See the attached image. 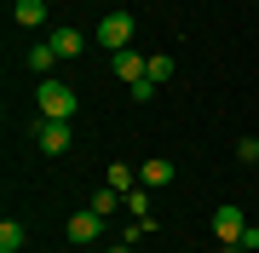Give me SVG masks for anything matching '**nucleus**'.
Masks as SVG:
<instances>
[{"label":"nucleus","mask_w":259,"mask_h":253,"mask_svg":"<svg viewBox=\"0 0 259 253\" xmlns=\"http://www.w3.org/2000/svg\"><path fill=\"white\" fill-rule=\"evenodd\" d=\"M35 110H40V121H69L81 110V98H75L69 81H40L35 86Z\"/></svg>","instance_id":"nucleus-1"},{"label":"nucleus","mask_w":259,"mask_h":253,"mask_svg":"<svg viewBox=\"0 0 259 253\" xmlns=\"http://www.w3.org/2000/svg\"><path fill=\"white\" fill-rule=\"evenodd\" d=\"M98 46L104 52H127L133 46V12H110V18L98 23Z\"/></svg>","instance_id":"nucleus-2"},{"label":"nucleus","mask_w":259,"mask_h":253,"mask_svg":"<svg viewBox=\"0 0 259 253\" xmlns=\"http://www.w3.org/2000/svg\"><path fill=\"white\" fill-rule=\"evenodd\" d=\"M35 144H40V156H64L75 144V132H69V121H40L35 127Z\"/></svg>","instance_id":"nucleus-3"},{"label":"nucleus","mask_w":259,"mask_h":253,"mask_svg":"<svg viewBox=\"0 0 259 253\" xmlns=\"http://www.w3.org/2000/svg\"><path fill=\"white\" fill-rule=\"evenodd\" d=\"M213 230H219V242H242V230H248V225H242V207L225 201L219 213H213Z\"/></svg>","instance_id":"nucleus-4"},{"label":"nucleus","mask_w":259,"mask_h":253,"mask_svg":"<svg viewBox=\"0 0 259 253\" xmlns=\"http://www.w3.org/2000/svg\"><path fill=\"white\" fill-rule=\"evenodd\" d=\"M98 230H104V213H93V207H87V213H75L69 219V242H98Z\"/></svg>","instance_id":"nucleus-5"},{"label":"nucleus","mask_w":259,"mask_h":253,"mask_svg":"<svg viewBox=\"0 0 259 253\" xmlns=\"http://www.w3.org/2000/svg\"><path fill=\"white\" fill-rule=\"evenodd\" d=\"M47 40H52L58 58H81L87 52V35H81V29H58V35H47Z\"/></svg>","instance_id":"nucleus-6"},{"label":"nucleus","mask_w":259,"mask_h":253,"mask_svg":"<svg viewBox=\"0 0 259 253\" xmlns=\"http://www.w3.org/2000/svg\"><path fill=\"white\" fill-rule=\"evenodd\" d=\"M139 178H144L150 190H161V184H173V161H167V156H150L144 167H139Z\"/></svg>","instance_id":"nucleus-7"},{"label":"nucleus","mask_w":259,"mask_h":253,"mask_svg":"<svg viewBox=\"0 0 259 253\" xmlns=\"http://www.w3.org/2000/svg\"><path fill=\"white\" fill-rule=\"evenodd\" d=\"M12 18H18L23 29H40V23H47V0H18V6H12Z\"/></svg>","instance_id":"nucleus-8"},{"label":"nucleus","mask_w":259,"mask_h":253,"mask_svg":"<svg viewBox=\"0 0 259 253\" xmlns=\"http://www.w3.org/2000/svg\"><path fill=\"white\" fill-rule=\"evenodd\" d=\"M144 64H150V58H139L133 46L115 52V75H121V81H144Z\"/></svg>","instance_id":"nucleus-9"},{"label":"nucleus","mask_w":259,"mask_h":253,"mask_svg":"<svg viewBox=\"0 0 259 253\" xmlns=\"http://www.w3.org/2000/svg\"><path fill=\"white\" fill-rule=\"evenodd\" d=\"M52 58H58V52H52V40H40V46H29V52H23V64L35 69V75H52Z\"/></svg>","instance_id":"nucleus-10"},{"label":"nucleus","mask_w":259,"mask_h":253,"mask_svg":"<svg viewBox=\"0 0 259 253\" xmlns=\"http://www.w3.org/2000/svg\"><path fill=\"white\" fill-rule=\"evenodd\" d=\"M18 247H23V225L6 219V225H0V253H18Z\"/></svg>","instance_id":"nucleus-11"},{"label":"nucleus","mask_w":259,"mask_h":253,"mask_svg":"<svg viewBox=\"0 0 259 253\" xmlns=\"http://www.w3.org/2000/svg\"><path fill=\"white\" fill-rule=\"evenodd\" d=\"M167 75H173V58H167V52H156V58H150V64H144V81H167Z\"/></svg>","instance_id":"nucleus-12"},{"label":"nucleus","mask_w":259,"mask_h":253,"mask_svg":"<svg viewBox=\"0 0 259 253\" xmlns=\"http://www.w3.org/2000/svg\"><path fill=\"white\" fill-rule=\"evenodd\" d=\"M133 178H139V167H110V173H104V184L127 196V190H133Z\"/></svg>","instance_id":"nucleus-13"},{"label":"nucleus","mask_w":259,"mask_h":253,"mask_svg":"<svg viewBox=\"0 0 259 253\" xmlns=\"http://www.w3.org/2000/svg\"><path fill=\"white\" fill-rule=\"evenodd\" d=\"M121 201H127V196H121V190H110V184H104L98 196H93V213H104V219H110V213H115Z\"/></svg>","instance_id":"nucleus-14"},{"label":"nucleus","mask_w":259,"mask_h":253,"mask_svg":"<svg viewBox=\"0 0 259 253\" xmlns=\"http://www.w3.org/2000/svg\"><path fill=\"white\" fill-rule=\"evenodd\" d=\"M127 213H139L144 225H156V219H150V196H144V190H127Z\"/></svg>","instance_id":"nucleus-15"},{"label":"nucleus","mask_w":259,"mask_h":253,"mask_svg":"<svg viewBox=\"0 0 259 253\" xmlns=\"http://www.w3.org/2000/svg\"><path fill=\"white\" fill-rule=\"evenodd\" d=\"M236 161H242V167H259V138H242L236 144Z\"/></svg>","instance_id":"nucleus-16"},{"label":"nucleus","mask_w":259,"mask_h":253,"mask_svg":"<svg viewBox=\"0 0 259 253\" xmlns=\"http://www.w3.org/2000/svg\"><path fill=\"white\" fill-rule=\"evenodd\" d=\"M110 253H133V242H115V247H110Z\"/></svg>","instance_id":"nucleus-17"},{"label":"nucleus","mask_w":259,"mask_h":253,"mask_svg":"<svg viewBox=\"0 0 259 253\" xmlns=\"http://www.w3.org/2000/svg\"><path fill=\"white\" fill-rule=\"evenodd\" d=\"M253 173H259V167H253Z\"/></svg>","instance_id":"nucleus-18"}]
</instances>
